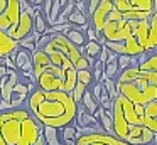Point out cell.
<instances>
[{
    "label": "cell",
    "instance_id": "d6986e66",
    "mask_svg": "<svg viewBox=\"0 0 157 145\" xmlns=\"http://www.w3.org/2000/svg\"><path fill=\"white\" fill-rule=\"evenodd\" d=\"M42 138H44V145H63L61 128L42 127Z\"/></svg>",
    "mask_w": 157,
    "mask_h": 145
},
{
    "label": "cell",
    "instance_id": "d590c367",
    "mask_svg": "<svg viewBox=\"0 0 157 145\" xmlns=\"http://www.w3.org/2000/svg\"><path fill=\"white\" fill-rule=\"evenodd\" d=\"M154 145H157V135H155V138H154Z\"/></svg>",
    "mask_w": 157,
    "mask_h": 145
},
{
    "label": "cell",
    "instance_id": "e575fe53",
    "mask_svg": "<svg viewBox=\"0 0 157 145\" xmlns=\"http://www.w3.org/2000/svg\"><path fill=\"white\" fill-rule=\"evenodd\" d=\"M5 7H7V0H0V13L5 10Z\"/></svg>",
    "mask_w": 157,
    "mask_h": 145
},
{
    "label": "cell",
    "instance_id": "f1b7e54d",
    "mask_svg": "<svg viewBox=\"0 0 157 145\" xmlns=\"http://www.w3.org/2000/svg\"><path fill=\"white\" fill-rule=\"evenodd\" d=\"M86 90H88V88H86L85 84H81V83H78V81H76V84H75V88H73V91L69 93V96L73 98V101H75L76 105H79V103H81V98H83V94H85Z\"/></svg>",
    "mask_w": 157,
    "mask_h": 145
},
{
    "label": "cell",
    "instance_id": "836d02e7",
    "mask_svg": "<svg viewBox=\"0 0 157 145\" xmlns=\"http://www.w3.org/2000/svg\"><path fill=\"white\" fill-rule=\"evenodd\" d=\"M7 74V67H5V64L2 63V59H0V79Z\"/></svg>",
    "mask_w": 157,
    "mask_h": 145
},
{
    "label": "cell",
    "instance_id": "3957f363",
    "mask_svg": "<svg viewBox=\"0 0 157 145\" xmlns=\"http://www.w3.org/2000/svg\"><path fill=\"white\" fill-rule=\"evenodd\" d=\"M133 27H135V22L125 20L113 9L101 29V36L105 39V42L106 40L108 42H123L130 36H133Z\"/></svg>",
    "mask_w": 157,
    "mask_h": 145
},
{
    "label": "cell",
    "instance_id": "74e56055",
    "mask_svg": "<svg viewBox=\"0 0 157 145\" xmlns=\"http://www.w3.org/2000/svg\"><path fill=\"white\" fill-rule=\"evenodd\" d=\"M0 59H2V56H0Z\"/></svg>",
    "mask_w": 157,
    "mask_h": 145
},
{
    "label": "cell",
    "instance_id": "5bb4252c",
    "mask_svg": "<svg viewBox=\"0 0 157 145\" xmlns=\"http://www.w3.org/2000/svg\"><path fill=\"white\" fill-rule=\"evenodd\" d=\"M75 125H76V128H96V130H101V127L98 125V120L93 115H90L81 105H78V110H76Z\"/></svg>",
    "mask_w": 157,
    "mask_h": 145
},
{
    "label": "cell",
    "instance_id": "484cf974",
    "mask_svg": "<svg viewBox=\"0 0 157 145\" xmlns=\"http://www.w3.org/2000/svg\"><path fill=\"white\" fill-rule=\"evenodd\" d=\"M76 79H78V83L85 84L86 88H90L95 81H93V74H91V69H81L76 73Z\"/></svg>",
    "mask_w": 157,
    "mask_h": 145
},
{
    "label": "cell",
    "instance_id": "6da1fadb",
    "mask_svg": "<svg viewBox=\"0 0 157 145\" xmlns=\"http://www.w3.org/2000/svg\"><path fill=\"white\" fill-rule=\"evenodd\" d=\"M27 110L42 127L63 128L75 121L78 105L68 93L34 88L27 96Z\"/></svg>",
    "mask_w": 157,
    "mask_h": 145
},
{
    "label": "cell",
    "instance_id": "83f0119b",
    "mask_svg": "<svg viewBox=\"0 0 157 145\" xmlns=\"http://www.w3.org/2000/svg\"><path fill=\"white\" fill-rule=\"evenodd\" d=\"M103 67H105V63L96 59L93 67H91V74H93V81L95 83H101L103 81Z\"/></svg>",
    "mask_w": 157,
    "mask_h": 145
},
{
    "label": "cell",
    "instance_id": "7a4b0ae2",
    "mask_svg": "<svg viewBox=\"0 0 157 145\" xmlns=\"http://www.w3.org/2000/svg\"><path fill=\"white\" fill-rule=\"evenodd\" d=\"M0 145H44L42 125L27 108L0 113Z\"/></svg>",
    "mask_w": 157,
    "mask_h": 145
},
{
    "label": "cell",
    "instance_id": "8fae6325",
    "mask_svg": "<svg viewBox=\"0 0 157 145\" xmlns=\"http://www.w3.org/2000/svg\"><path fill=\"white\" fill-rule=\"evenodd\" d=\"M118 138L108 133H88L79 135L76 138V145H117Z\"/></svg>",
    "mask_w": 157,
    "mask_h": 145
},
{
    "label": "cell",
    "instance_id": "ba28073f",
    "mask_svg": "<svg viewBox=\"0 0 157 145\" xmlns=\"http://www.w3.org/2000/svg\"><path fill=\"white\" fill-rule=\"evenodd\" d=\"M21 0H7V7L0 13V30L9 32L21 17Z\"/></svg>",
    "mask_w": 157,
    "mask_h": 145
},
{
    "label": "cell",
    "instance_id": "8992f818",
    "mask_svg": "<svg viewBox=\"0 0 157 145\" xmlns=\"http://www.w3.org/2000/svg\"><path fill=\"white\" fill-rule=\"evenodd\" d=\"M63 79H64V71L56 66L49 64L41 76L36 81V88L42 91H61L63 90Z\"/></svg>",
    "mask_w": 157,
    "mask_h": 145
},
{
    "label": "cell",
    "instance_id": "f546056e",
    "mask_svg": "<svg viewBox=\"0 0 157 145\" xmlns=\"http://www.w3.org/2000/svg\"><path fill=\"white\" fill-rule=\"evenodd\" d=\"M103 88L106 90V93L110 94V98L112 100H115L117 96H118V93H117V84H115V79H103L101 81Z\"/></svg>",
    "mask_w": 157,
    "mask_h": 145
},
{
    "label": "cell",
    "instance_id": "ffe728a7",
    "mask_svg": "<svg viewBox=\"0 0 157 145\" xmlns=\"http://www.w3.org/2000/svg\"><path fill=\"white\" fill-rule=\"evenodd\" d=\"M64 36H66V39H68L73 46L79 47V49H81V47H85V44L88 42V39H86V32L79 30L78 27H73V29L68 30Z\"/></svg>",
    "mask_w": 157,
    "mask_h": 145
},
{
    "label": "cell",
    "instance_id": "30bf717a",
    "mask_svg": "<svg viewBox=\"0 0 157 145\" xmlns=\"http://www.w3.org/2000/svg\"><path fill=\"white\" fill-rule=\"evenodd\" d=\"M10 59L14 61L15 71H17V73L32 74V52H29L24 47H17V49L10 54Z\"/></svg>",
    "mask_w": 157,
    "mask_h": 145
},
{
    "label": "cell",
    "instance_id": "277c9868",
    "mask_svg": "<svg viewBox=\"0 0 157 145\" xmlns=\"http://www.w3.org/2000/svg\"><path fill=\"white\" fill-rule=\"evenodd\" d=\"M113 9L125 20L140 22L154 13V0H113Z\"/></svg>",
    "mask_w": 157,
    "mask_h": 145
},
{
    "label": "cell",
    "instance_id": "e0dca14e",
    "mask_svg": "<svg viewBox=\"0 0 157 145\" xmlns=\"http://www.w3.org/2000/svg\"><path fill=\"white\" fill-rule=\"evenodd\" d=\"M117 54L112 52L108 56V59H106L105 63V67H103V79H117V76H118V63H117Z\"/></svg>",
    "mask_w": 157,
    "mask_h": 145
},
{
    "label": "cell",
    "instance_id": "f35d334b",
    "mask_svg": "<svg viewBox=\"0 0 157 145\" xmlns=\"http://www.w3.org/2000/svg\"><path fill=\"white\" fill-rule=\"evenodd\" d=\"M155 54H157V51H155Z\"/></svg>",
    "mask_w": 157,
    "mask_h": 145
},
{
    "label": "cell",
    "instance_id": "7c38bea8",
    "mask_svg": "<svg viewBox=\"0 0 157 145\" xmlns=\"http://www.w3.org/2000/svg\"><path fill=\"white\" fill-rule=\"evenodd\" d=\"M17 83H19V74H17V71L7 69V74H5V76L0 79V100L10 101L12 91H14V86H15Z\"/></svg>",
    "mask_w": 157,
    "mask_h": 145
},
{
    "label": "cell",
    "instance_id": "52a82bcc",
    "mask_svg": "<svg viewBox=\"0 0 157 145\" xmlns=\"http://www.w3.org/2000/svg\"><path fill=\"white\" fill-rule=\"evenodd\" d=\"M31 32H34V7H31L29 10H22L17 24L7 34L15 42H19V40L24 39L25 36H29Z\"/></svg>",
    "mask_w": 157,
    "mask_h": 145
},
{
    "label": "cell",
    "instance_id": "1f68e13d",
    "mask_svg": "<svg viewBox=\"0 0 157 145\" xmlns=\"http://www.w3.org/2000/svg\"><path fill=\"white\" fill-rule=\"evenodd\" d=\"M101 0H85V5H86V13H88V19L91 17V13L96 10V7L100 5Z\"/></svg>",
    "mask_w": 157,
    "mask_h": 145
},
{
    "label": "cell",
    "instance_id": "44dd1931",
    "mask_svg": "<svg viewBox=\"0 0 157 145\" xmlns=\"http://www.w3.org/2000/svg\"><path fill=\"white\" fill-rule=\"evenodd\" d=\"M79 105H81V106L85 108V110L88 111L90 115H95V113H96V110H98V106H100V105L96 103V100L91 96V91H90V88L85 91V94H83L81 103H79Z\"/></svg>",
    "mask_w": 157,
    "mask_h": 145
},
{
    "label": "cell",
    "instance_id": "d4e9b609",
    "mask_svg": "<svg viewBox=\"0 0 157 145\" xmlns=\"http://www.w3.org/2000/svg\"><path fill=\"white\" fill-rule=\"evenodd\" d=\"M76 138H78V130H76L75 121L71 125H68V127L61 128V142L63 143L64 142H76Z\"/></svg>",
    "mask_w": 157,
    "mask_h": 145
},
{
    "label": "cell",
    "instance_id": "5b68a950",
    "mask_svg": "<svg viewBox=\"0 0 157 145\" xmlns=\"http://www.w3.org/2000/svg\"><path fill=\"white\" fill-rule=\"evenodd\" d=\"M133 36L140 44L145 54H152L157 51V12H154L147 20L135 22Z\"/></svg>",
    "mask_w": 157,
    "mask_h": 145
},
{
    "label": "cell",
    "instance_id": "d6a6232c",
    "mask_svg": "<svg viewBox=\"0 0 157 145\" xmlns=\"http://www.w3.org/2000/svg\"><path fill=\"white\" fill-rule=\"evenodd\" d=\"M86 39L88 40H96V42H98V34L95 32V29H91V27L86 29Z\"/></svg>",
    "mask_w": 157,
    "mask_h": 145
},
{
    "label": "cell",
    "instance_id": "ac0fdd59",
    "mask_svg": "<svg viewBox=\"0 0 157 145\" xmlns=\"http://www.w3.org/2000/svg\"><path fill=\"white\" fill-rule=\"evenodd\" d=\"M15 49H17V42H15L12 37H9L7 32L0 30V56L2 57L10 56Z\"/></svg>",
    "mask_w": 157,
    "mask_h": 145
},
{
    "label": "cell",
    "instance_id": "7402d4cb",
    "mask_svg": "<svg viewBox=\"0 0 157 145\" xmlns=\"http://www.w3.org/2000/svg\"><path fill=\"white\" fill-rule=\"evenodd\" d=\"M76 73L78 71L75 69V67H71V69H68V71H64V79H63V93H71L73 91V88H75V84H76Z\"/></svg>",
    "mask_w": 157,
    "mask_h": 145
},
{
    "label": "cell",
    "instance_id": "cb8c5ba5",
    "mask_svg": "<svg viewBox=\"0 0 157 145\" xmlns=\"http://www.w3.org/2000/svg\"><path fill=\"white\" fill-rule=\"evenodd\" d=\"M39 36H41V34L31 32L29 36H25L24 39L19 40V42H17V47H24V49H27L29 52H34V51H36V42H37Z\"/></svg>",
    "mask_w": 157,
    "mask_h": 145
},
{
    "label": "cell",
    "instance_id": "4dcf8cb0",
    "mask_svg": "<svg viewBox=\"0 0 157 145\" xmlns=\"http://www.w3.org/2000/svg\"><path fill=\"white\" fill-rule=\"evenodd\" d=\"M51 37H52L51 34H41L37 42H36V49H44V47L51 42Z\"/></svg>",
    "mask_w": 157,
    "mask_h": 145
},
{
    "label": "cell",
    "instance_id": "8d00e7d4",
    "mask_svg": "<svg viewBox=\"0 0 157 145\" xmlns=\"http://www.w3.org/2000/svg\"><path fill=\"white\" fill-rule=\"evenodd\" d=\"M75 2H76V3H79V2H85V0H75Z\"/></svg>",
    "mask_w": 157,
    "mask_h": 145
},
{
    "label": "cell",
    "instance_id": "4fadbf2b",
    "mask_svg": "<svg viewBox=\"0 0 157 145\" xmlns=\"http://www.w3.org/2000/svg\"><path fill=\"white\" fill-rule=\"evenodd\" d=\"M42 51L48 54L51 66H56V67H59V69H63V71H68V69H71V67H75L71 64V61H69L63 52H59L54 46H51V44H48V46H46Z\"/></svg>",
    "mask_w": 157,
    "mask_h": 145
},
{
    "label": "cell",
    "instance_id": "4316f807",
    "mask_svg": "<svg viewBox=\"0 0 157 145\" xmlns=\"http://www.w3.org/2000/svg\"><path fill=\"white\" fill-rule=\"evenodd\" d=\"M117 63H118V71L122 73L123 69H127L130 66H137L139 59L137 57H130V56H118L117 57Z\"/></svg>",
    "mask_w": 157,
    "mask_h": 145
},
{
    "label": "cell",
    "instance_id": "603a6c76",
    "mask_svg": "<svg viewBox=\"0 0 157 145\" xmlns=\"http://www.w3.org/2000/svg\"><path fill=\"white\" fill-rule=\"evenodd\" d=\"M68 24H71L73 27H85V25H90L88 24V17L85 15V13H81L79 10H73L71 13H69V17H68Z\"/></svg>",
    "mask_w": 157,
    "mask_h": 145
},
{
    "label": "cell",
    "instance_id": "9c48e42d",
    "mask_svg": "<svg viewBox=\"0 0 157 145\" xmlns=\"http://www.w3.org/2000/svg\"><path fill=\"white\" fill-rule=\"evenodd\" d=\"M112 10H113V0H101L100 5L96 7V10L91 13V17L88 19V24L91 29H95L96 34L101 32L103 25H105V22Z\"/></svg>",
    "mask_w": 157,
    "mask_h": 145
},
{
    "label": "cell",
    "instance_id": "9a60e30c",
    "mask_svg": "<svg viewBox=\"0 0 157 145\" xmlns=\"http://www.w3.org/2000/svg\"><path fill=\"white\" fill-rule=\"evenodd\" d=\"M49 64H51L49 63V57L42 49H36L34 52H32V76H34L36 81H37V78L41 76V73L49 66Z\"/></svg>",
    "mask_w": 157,
    "mask_h": 145
},
{
    "label": "cell",
    "instance_id": "2e32d148",
    "mask_svg": "<svg viewBox=\"0 0 157 145\" xmlns=\"http://www.w3.org/2000/svg\"><path fill=\"white\" fill-rule=\"evenodd\" d=\"M93 116L98 120V125L101 127V130L108 135H113V120H112V111L105 110V108L98 106L96 113Z\"/></svg>",
    "mask_w": 157,
    "mask_h": 145
}]
</instances>
